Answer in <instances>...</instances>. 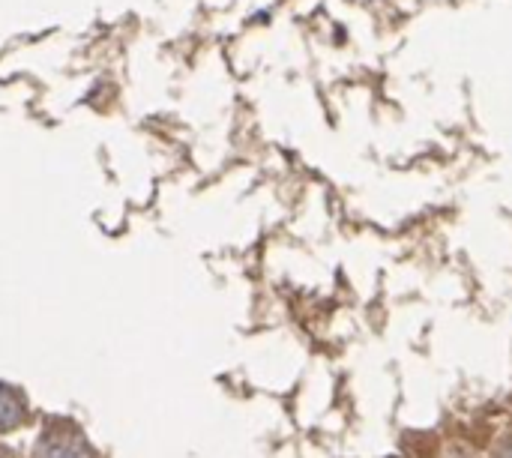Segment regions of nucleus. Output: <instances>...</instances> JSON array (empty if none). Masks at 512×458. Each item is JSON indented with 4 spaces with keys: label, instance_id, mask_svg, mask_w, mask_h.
I'll return each mask as SVG.
<instances>
[{
    "label": "nucleus",
    "instance_id": "2",
    "mask_svg": "<svg viewBox=\"0 0 512 458\" xmlns=\"http://www.w3.org/2000/svg\"><path fill=\"white\" fill-rule=\"evenodd\" d=\"M27 420V405L12 387L0 384V432H12Z\"/></svg>",
    "mask_w": 512,
    "mask_h": 458
},
{
    "label": "nucleus",
    "instance_id": "3",
    "mask_svg": "<svg viewBox=\"0 0 512 458\" xmlns=\"http://www.w3.org/2000/svg\"><path fill=\"white\" fill-rule=\"evenodd\" d=\"M495 458H512V438L504 444V447H501V450H498V456Z\"/></svg>",
    "mask_w": 512,
    "mask_h": 458
},
{
    "label": "nucleus",
    "instance_id": "4",
    "mask_svg": "<svg viewBox=\"0 0 512 458\" xmlns=\"http://www.w3.org/2000/svg\"><path fill=\"white\" fill-rule=\"evenodd\" d=\"M0 458H15V456H12V453H9L6 447H0Z\"/></svg>",
    "mask_w": 512,
    "mask_h": 458
},
{
    "label": "nucleus",
    "instance_id": "1",
    "mask_svg": "<svg viewBox=\"0 0 512 458\" xmlns=\"http://www.w3.org/2000/svg\"><path fill=\"white\" fill-rule=\"evenodd\" d=\"M33 458H99L96 450L87 444V438L72 429V426H54L51 432L42 435V441L36 444V456Z\"/></svg>",
    "mask_w": 512,
    "mask_h": 458
}]
</instances>
